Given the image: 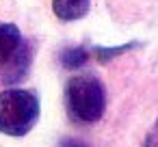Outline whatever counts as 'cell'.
Masks as SVG:
<instances>
[{
  "mask_svg": "<svg viewBox=\"0 0 158 147\" xmlns=\"http://www.w3.org/2000/svg\"><path fill=\"white\" fill-rule=\"evenodd\" d=\"M59 147H89V145L82 143V141H78V138H63Z\"/></svg>",
  "mask_w": 158,
  "mask_h": 147,
  "instance_id": "obj_9",
  "label": "cell"
},
{
  "mask_svg": "<svg viewBox=\"0 0 158 147\" xmlns=\"http://www.w3.org/2000/svg\"><path fill=\"white\" fill-rule=\"evenodd\" d=\"M65 106L74 121L95 123L106 110V91L100 78L91 74L74 76L65 84Z\"/></svg>",
  "mask_w": 158,
  "mask_h": 147,
  "instance_id": "obj_2",
  "label": "cell"
},
{
  "mask_svg": "<svg viewBox=\"0 0 158 147\" xmlns=\"http://www.w3.org/2000/svg\"><path fill=\"white\" fill-rule=\"evenodd\" d=\"M31 61H33V48L28 41H22L20 50L15 52V56L11 59V63L0 71V82H5V84H15L20 82L28 69H31Z\"/></svg>",
  "mask_w": 158,
  "mask_h": 147,
  "instance_id": "obj_3",
  "label": "cell"
},
{
  "mask_svg": "<svg viewBox=\"0 0 158 147\" xmlns=\"http://www.w3.org/2000/svg\"><path fill=\"white\" fill-rule=\"evenodd\" d=\"M89 59H91V52L85 46H69V48H63L59 54V61L65 69H80L82 65L89 63Z\"/></svg>",
  "mask_w": 158,
  "mask_h": 147,
  "instance_id": "obj_6",
  "label": "cell"
},
{
  "mask_svg": "<svg viewBox=\"0 0 158 147\" xmlns=\"http://www.w3.org/2000/svg\"><path fill=\"white\" fill-rule=\"evenodd\" d=\"M22 41H24V37L15 24L0 22V71L11 63V59L20 50Z\"/></svg>",
  "mask_w": 158,
  "mask_h": 147,
  "instance_id": "obj_4",
  "label": "cell"
},
{
  "mask_svg": "<svg viewBox=\"0 0 158 147\" xmlns=\"http://www.w3.org/2000/svg\"><path fill=\"white\" fill-rule=\"evenodd\" d=\"M143 147H158V121L154 123V128L147 132V138H145V145Z\"/></svg>",
  "mask_w": 158,
  "mask_h": 147,
  "instance_id": "obj_8",
  "label": "cell"
},
{
  "mask_svg": "<svg viewBox=\"0 0 158 147\" xmlns=\"http://www.w3.org/2000/svg\"><path fill=\"white\" fill-rule=\"evenodd\" d=\"M141 43L139 41H130V43H123V46H115V48H106V46H95L93 50H89L93 56H95V61H100V63H108V61H113V59H117V56H121L123 52H130V50H134V48H139Z\"/></svg>",
  "mask_w": 158,
  "mask_h": 147,
  "instance_id": "obj_7",
  "label": "cell"
},
{
  "mask_svg": "<svg viewBox=\"0 0 158 147\" xmlns=\"http://www.w3.org/2000/svg\"><path fill=\"white\" fill-rule=\"evenodd\" d=\"M41 104L31 89L0 91V132L7 136H24L39 121Z\"/></svg>",
  "mask_w": 158,
  "mask_h": 147,
  "instance_id": "obj_1",
  "label": "cell"
},
{
  "mask_svg": "<svg viewBox=\"0 0 158 147\" xmlns=\"http://www.w3.org/2000/svg\"><path fill=\"white\" fill-rule=\"evenodd\" d=\"M91 0H52V13L61 22H76L89 13Z\"/></svg>",
  "mask_w": 158,
  "mask_h": 147,
  "instance_id": "obj_5",
  "label": "cell"
}]
</instances>
